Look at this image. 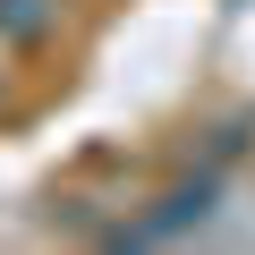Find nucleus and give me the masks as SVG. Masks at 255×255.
Masks as SVG:
<instances>
[{"label": "nucleus", "mask_w": 255, "mask_h": 255, "mask_svg": "<svg viewBox=\"0 0 255 255\" xmlns=\"http://www.w3.org/2000/svg\"><path fill=\"white\" fill-rule=\"evenodd\" d=\"M43 26H51V0H0V34L26 43V34H43Z\"/></svg>", "instance_id": "obj_1"}]
</instances>
